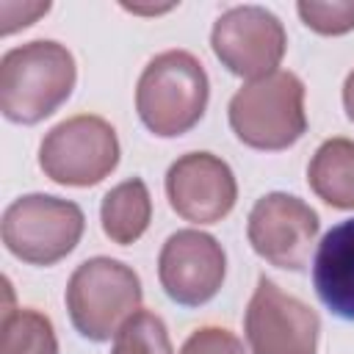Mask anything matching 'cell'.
<instances>
[{"mask_svg":"<svg viewBox=\"0 0 354 354\" xmlns=\"http://www.w3.org/2000/svg\"><path fill=\"white\" fill-rule=\"evenodd\" d=\"M75 83L77 66L61 41L11 47L0 58V111L14 124H39L69 100Z\"/></svg>","mask_w":354,"mask_h":354,"instance_id":"6da1fadb","label":"cell"},{"mask_svg":"<svg viewBox=\"0 0 354 354\" xmlns=\"http://www.w3.org/2000/svg\"><path fill=\"white\" fill-rule=\"evenodd\" d=\"M210 100L202 61L188 50H166L149 58L136 83V111L158 138L185 136L199 124Z\"/></svg>","mask_w":354,"mask_h":354,"instance_id":"7a4b0ae2","label":"cell"},{"mask_svg":"<svg viewBox=\"0 0 354 354\" xmlns=\"http://www.w3.org/2000/svg\"><path fill=\"white\" fill-rule=\"evenodd\" d=\"M235 138L260 152L293 147L307 133L304 83L290 69H277L243 83L227 108Z\"/></svg>","mask_w":354,"mask_h":354,"instance_id":"3957f363","label":"cell"},{"mask_svg":"<svg viewBox=\"0 0 354 354\" xmlns=\"http://www.w3.org/2000/svg\"><path fill=\"white\" fill-rule=\"evenodd\" d=\"M138 274L113 257L83 260L66 282V313L72 326L91 343L116 337L130 315L141 310Z\"/></svg>","mask_w":354,"mask_h":354,"instance_id":"277c9868","label":"cell"},{"mask_svg":"<svg viewBox=\"0 0 354 354\" xmlns=\"http://www.w3.org/2000/svg\"><path fill=\"white\" fill-rule=\"evenodd\" d=\"M6 249L30 266H55L80 243L86 216L80 205L50 194H25L3 213Z\"/></svg>","mask_w":354,"mask_h":354,"instance_id":"5b68a950","label":"cell"},{"mask_svg":"<svg viewBox=\"0 0 354 354\" xmlns=\"http://www.w3.org/2000/svg\"><path fill=\"white\" fill-rule=\"evenodd\" d=\"M119 166V138L97 113L58 122L39 144V169L58 185L91 188Z\"/></svg>","mask_w":354,"mask_h":354,"instance_id":"8992f818","label":"cell"},{"mask_svg":"<svg viewBox=\"0 0 354 354\" xmlns=\"http://www.w3.org/2000/svg\"><path fill=\"white\" fill-rule=\"evenodd\" d=\"M213 55L238 77L257 80L277 72L288 50V36L277 14L263 6H232L210 30Z\"/></svg>","mask_w":354,"mask_h":354,"instance_id":"52a82bcc","label":"cell"},{"mask_svg":"<svg viewBox=\"0 0 354 354\" xmlns=\"http://www.w3.org/2000/svg\"><path fill=\"white\" fill-rule=\"evenodd\" d=\"M243 332L252 354H315L321 321L310 304L263 274L246 304Z\"/></svg>","mask_w":354,"mask_h":354,"instance_id":"ba28073f","label":"cell"},{"mask_svg":"<svg viewBox=\"0 0 354 354\" xmlns=\"http://www.w3.org/2000/svg\"><path fill=\"white\" fill-rule=\"evenodd\" d=\"M321 230L318 213L299 196L271 191L254 202L246 218V238L268 266L301 271Z\"/></svg>","mask_w":354,"mask_h":354,"instance_id":"9c48e42d","label":"cell"},{"mask_svg":"<svg viewBox=\"0 0 354 354\" xmlns=\"http://www.w3.org/2000/svg\"><path fill=\"white\" fill-rule=\"evenodd\" d=\"M227 254L221 243L202 230H177L158 254V279L163 293L180 307H202L221 290Z\"/></svg>","mask_w":354,"mask_h":354,"instance_id":"30bf717a","label":"cell"},{"mask_svg":"<svg viewBox=\"0 0 354 354\" xmlns=\"http://www.w3.org/2000/svg\"><path fill=\"white\" fill-rule=\"evenodd\" d=\"M171 210L191 224L227 218L238 199V183L227 160L213 152H185L166 171Z\"/></svg>","mask_w":354,"mask_h":354,"instance_id":"8fae6325","label":"cell"},{"mask_svg":"<svg viewBox=\"0 0 354 354\" xmlns=\"http://www.w3.org/2000/svg\"><path fill=\"white\" fill-rule=\"evenodd\" d=\"M313 288L332 315L354 321V218L335 224L321 238L313 260Z\"/></svg>","mask_w":354,"mask_h":354,"instance_id":"7c38bea8","label":"cell"},{"mask_svg":"<svg viewBox=\"0 0 354 354\" xmlns=\"http://www.w3.org/2000/svg\"><path fill=\"white\" fill-rule=\"evenodd\" d=\"M307 183L318 199L337 210H354V141L326 138L307 166Z\"/></svg>","mask_w":354,"mask_h":354,"instance_id":"4fadbf2b","label":"cell"},{"mask_svg":"<svg viewBox=\"0 0 354 354\" xmlns=\"http://www.w3.org/2000/svg\"><path fill=\"white\" fill-rule=\"evenodd\" d=\"M100 221H102V232L113 243L119 246L136 243L152 221V196H149L147 183L141 177H130L113 185L102 196Z\"/></svg>","mask_w":354,"mask_h":354,"instance_id":"5bb4252c","label":"cell"},{"mask_svg":"<svg viewBox=\"0 0 354 354\" xmlns=\"http://www.w3.org/2000/svg\"><path fill=\"white\" fill-rule=\"evenodd\" d=\"M8 304L0 326V354H58L53 321L33 307H11V285L6 279Z\"/></svg>","mask_w":354,"mask_h":354,"instance_id":"9a60e30c","label":"cell"},{"mask_svg":"<svg viewBox=\"0 0 354 354\" xmlns=\"http://www.w3.org/2000/svg\"><path fill=\"white\" fill-rule=\"evenodd\" d=\"M111 354H174L163 318L152 310H138L113 337Z\"/></svg>","mask_w":354,"mask_h":354,"instance_id":"2e32d148","label":"cell"},{"mask_svg":"<svg viewBox=\"0 0 354 354\" xmlns=\"http://www.w3.org/2000/svg\"><path fill=\"white\" fill-rule=\"evenodd\" d=\"M301 22L321 36H343L354 30V0H301L296 3Z\"/></svg>","mask_w":354,"mask_h":354,"instance_id":"e0dca14e","label":"cell"},{"mask_svg":"<svg viewBox=\"0 0 354 354\" xmlns=\"http://www.w3.org/2000/svg\"><path fill=\"white\" fill-rule=\"evenodd\" d=\"M180 354H246L241 337L224 326H199L188 335Z\"/></svg>","mask_w":354,"mask_h":354,"instance_id":"ac0fdd59","label":"cell"},{"mask_svg":"<svg viewBox=\"0 0 354 354\" xmlns=\"http://www.w3.org/2000/svg\"><path fill=\"white\" fill-rule=\"evenodd\" d=\"M50 11V3H0V14H3V36H11L19 28L33 25L39 17H44Z\"/></svg>","mask_w":354,"mask_h":354,"instance_id":"d6986e66","label":"cell"},{"mask_svg":"<svg viewBox=\"0 0 354 354\" xmlns=\"http://www.w3.org/2000/svg\"><path fill=\"white\" fill-rule=\"evenodd\" d=\"M343 108H346V116L354 122V69L343 80Z\"/></svg>","mask_w":354,"mask_h":354,"instance_id":"ffe728a7","label":"cell"}]
</instances>
